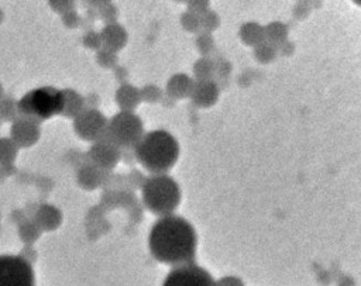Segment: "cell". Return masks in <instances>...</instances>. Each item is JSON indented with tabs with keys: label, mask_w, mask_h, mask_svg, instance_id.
<instances>
[{
	"label": "cell",
	"mask_w": 361,
	"mask_h": 286,
	"mask_svg": "<svg viewBox=\"0 0 361 286\" xmlns=\"http://www.w3.org/2000/svg\"><path fill=\"white\" fill-rule=\"evenodd\" d=\"M148 247L161 263L173 266L192 263L196 256L197 235L186 218L169 214L158 218L152 225Z\"/></svg>",
	"instance_id": "1"
},
{
	"label": "cell",
	"mask_w": 361,
	"mask_h": 286,
	"mask_svg": "<svg viewBox=\"0 0 361 286\" xmlns=\"http://www.w3.org/2000/svg\"><path fill=\"white\" fill-rule=\"evenodd\" d=\"M179 144L176 138L165 130H154L141 137L135 144V158L154 175H164L178 161Z\"/></svg>",
	"instance_id": "2"
},
{
	"label": "cell",
	"mask_w": 361,
	"mask_h": 286,
	"mask_svg": "<svg viewBox=\"0 0 361 286\" xmlns=\"http://www.w3.org/2000/svg\"><path fill=\"white\" fill-rule=\"evenodd\" d=\"M142 201L157 216L172 214L180 203V187L168 175H152L142 183Z\"/></svg>",
	"instance_id": "3"
},
{
	"label": "cell",
	"mask_w": 361,
	"mask_h": 286,
	"mask_svg": "<svg viewBox=\"0 0 361 286\" xmlns=\"http://www.w3.org/2000/svg\"><path fill=\"white\" fill-rule=\"evenodd\" d=\"M63 94L55 87H38L27 93L18 103V110L39 118H49L62 111Z\"/></svg>",
	"instance_id": "4"
},
{
	"label": "cell",
	"mask_w": 361,
	"mask_h": 286,
	"mask_svg": "<svg viewBox=\"0 0 361 286\" xmlns=\"http://www.w3.org/2000/svg\"><path fill=\"white\" fill-rule=\"evenodd\" d=\"M0 286H35L31 265L21 256L0 255Z\"/></svg>",
	"instance_id": "5"
},
{
	"label": "cell",
	"mask_w": 361,
	"mask_h": 286,
	"mask_svg": "<svg viewBox=\"0 0 361 286\" xmlns=\"http://www.w3.org/2000/svg\"><path fill=\"white\" fill-rule=\"evenodd\" d=\"M162 286H216V279L204 268L192 262L173 266L165 276Z\"/></svg>",
	"instance_id": "6"
},
{
	"label": "cell",
	"mask_w": 361,
	"mask_h": 286,
	"mask_svg": "<svg viewBox=\"0 0 361 286\" xmlns=\"http://www.w3.org/2000/svg\"><path fill=\"white\" fill-rule=\"evenodd\" d=\"M219 94H220V87L216 82L196 80L192 94H190V100L195 106L206 108V107H212L213 104H216Z\"/></svg>",
	"instance_id": "7"
},
{
	"label": "cell",
	"mask_w": 361,
	"mask_h": 286,
	"mask_svg": "<svg viewBox=\"0 0 361 286\" xmlns=\"http://www.w3.org/2000/svg\"><path fill=\"white\" fill-rule=\"evenodd\" d=\"M195 86V80L186 73H176L173 75L166 83V93L169 99H186L190 97L192 90Z\"/></svg>",
	"instance_id": "8"
},
{
	"label": "cell",
	"mask_w": 361,
	"mask_h": 286,
	"mask_svg": "<svg viewBox=\"0 0 361 286\" xmlns=\"http://www.w3.org/2000/svg\"><path fill=\"white\" fill-rule=\"evenodd\" d=\"M238 37H240V39L243 41L244 45H248V46L254 48V46L259 45L261 42L265 41L264 27L258 23L248 21V23H245L240 27Z\"/></svg>",
	"instance_id": "9"
},
{
	"label": "cell",
	"mask_w": 361,
	"mask_h": 286,
	"mask_svg": "<svg viewBox=\"0 0 361 286\" xmlns=\"http://www.w3.org/2000/svg\"><path fill=\"white\" fill-rule=\"evenodd\" d=\"M265 41L278 46L288 39V27L281 21H272L264 27Z\"/></svg>",
	"instance_id": "10"
},
{
	"label": "cell",
	"mask_w": 361,
	"mask_h": 286,
	"mask_svg": "<svg viewBox=\"0 0 361 286\" xmlns=\"http://www.w3.org/2000/svg\"><path fill=\"white\" fill-rule=\"evenodd\" d=\"M193 75L196 80H212L216 75V66L212 56H202L193 63Z\"/></svg>",
	"instance_id": "11"
},
{
	"label": "cell",
	"mask_w": 361,
	"mask_h": 286,
	"mask_svg": "<svg viewBox=\"0 0 361 286\" xmlns=\"http://www.w3.org/2000/svg\"><path fill=\"white\" fill-rule=\"evenodd\" d=\"M276 54H278L276 46L272 45V44H269V42H267V41H264V42H261L259 45H257V46L252 48V55H254V58H255L258 62H261V63H268V62H271V61L276 56Z\"/></svg>",
	"instance_id": "12"
},
{
	"label": "cell",
	"mask_w": 361,
	"mask_h": 286,
	"mask_svg": "<svg viewBox=\"0 0 361 286\" xmlns=\"http://www.w3.org/2000/svg\"><path fill=\"white\" fill-rule=\"evenodd\" d=\"M196 48L197 51L203 55V56H209L210 54H213L214 51V39L212 37L210 32L206 31H199L197 37H196Z\"/></svg>",
	"instance_id": "13"
},
{
	"label": "cell",
	"mask_w": 361,
	"mask_h": 286,
	"mask_svg": "<svg viewBox=\"0 0 361 286\" xmlns=\"http://www.w3.org/2000/svg\"><path fill=\"white\" fill-rule=\"evenodd\" d=\"M219 25H220V17L217 15L216 11L209 10L203 15H200L202 31H206V32L212 34V31H214Z\"/></svg>",
	"instance_id": "14"
},
{
	"label": "cell",
	"mask_w": 361,
	"mask_h": 286,
	"mask_svg": "<svg viewBox=\"0 0 361 286\" xmlns=\"http://www.w3.org/2000/svg\"><path fill=\"white\" fill-rule=\"evenodd\" d=\"M180 24L182 27L189 31V32H199L202 31V27H200V17L193 14V13H189V11H185L182 13L180 15Z\"/></svg>",
	"instance_id": "15"
},
{
	"label": "cell",
	"mask_w": 361,
	"mask_h": 286,
	"mask_svg": "<svg viewBox=\"0 0 361 286\" xmlns=\"http://www.w3.org/2000/svg\"><path fill=\"white\" fill-rule=\"evenodd\" d=\"M210 3L209 1H204V0H192V1H188L186 3V11L189 13H193L196 15H203L206 11H209L210 8Z\"/></svg>",
	"instance_id": "16"
},
{
	"label": "cell",
	"mask_w": 361,
	"mask_h": 286,
	"mask_svg": "<svg viewBox=\"0 0 361 286\" xmlns=\"http://www.w3.org/2000/svg\"><path fill=\"white\" fill-rule=\"evenodd\" d=\"M213 61H214V66H216V75L220 79L227 77L230 75V72H231V63L228 61H226L224 58L213 59Z\"/></svg>",
	"instance_id": "17"
},
{
	"label": "cell",
	"mask_w": 361,
	"mask_h": 286,
	"mask_svg": "<svg viewBox=\"0 0 361 286\" xmlns=\"http://www.w3.org/2000/svg\"><path fill=\"white\" fill-rule=\"evenodd\" d=\"M216 286H245V285L238 276L227 275V276H223L219 280H216Z\"/></svg>",
	"instance_id": "18"
},
{
	"label": "cell",
	"mask_w": 361,
	"mask_h": 286,
	"mask_svg": "<svg viewBox=\"0 0 361 286\" xmlns=\"http://www.w3.org/2000/svg\"><path fill=\"white\" fill-rule=\"evenodd\" d=\"M293 49H295V45L290 41H288V39L276 46V51L279 54H282V55H290L293 52Z\"/></svg>",
	"instance_id": "19"
},
{
	"label": "cell",
	"mask_w": 361,
	"mask_h": 286,
	"mask_svg": "<svg viewBox=\"0 0 361 286\" xmlns=\"http://www.w3.org/2000/svg\"><path fill=\"white\" fill-rule=\"evenodd\" d=\"M355 4H358V6H361V0H357V1H354Z\"/></svg>",
	"instance_id": "20"
}]
</instances>
